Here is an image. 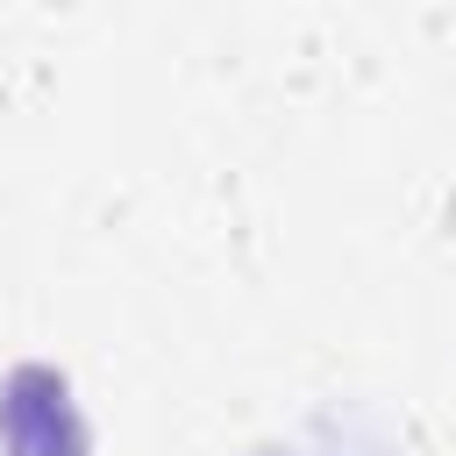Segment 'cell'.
Wrapping results in <instances>:
<instances>
[{"label":"cell","mask_w":456,"mask_h":456,"mask_svg":"<svg viewBox=\"0 0 456 456\" xmlns=\"http://www.w3.org/2000/svg\"><path fill=\"white\" fill-rule=\"evenodd\" d=\"M0 456H86V413L50 363H14L0 378Z\"/></svg>","instance_id":"1"},{"label":"cell","mask_w":456,"mask_h":456,"mask_svg":"<svg viewBox=\"0 0 456 456\" xmlns=\"http://www.w3.org/2000/svg\"><path fill=\"white\" fill-rule=\"evenodd\" d=\"M256 456H285V449H256Z\"/></svg>","instance_id":"2"}]
</instances>
